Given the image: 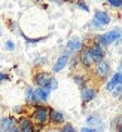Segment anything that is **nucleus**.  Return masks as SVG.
I'll list each match as a JSON object with an SVG mask.
<instances>
[{"instance_id": "obj_1", "label": "nucleus", "mask_w": 122, "mask_h": 132, "mask_svg": "<svg viewBox=\"0 0 122 132\" xmlns=\"http://www.w3.org/2000/svg\"><path fill=\"white\" fill-rule=\"evenodd\" d=\"M31 108H33V111H31L28 116L31 117V120H33V123H34L36 128L42 129V128H45L46 125L51 123V122H49L51 107L45 105L42 102H37V104H31Z\"/></svg>"}, {"instance_id": "obj_2", "label": "nucleus", "mask_w": 122, "mask_h": 132, "mask_svg": "<svg viewBox=\"0 0 122 132\" xmlns=\"http://www.w3.org/2000/svg\"><path fill=\"white\" fill-rule=\"evenodd\" d=\"M121 39H122V30L121 28H115V30H110L107 33H104V34L97 36L95 37V42L100 43L103 48H106V46H109L112 43L121 40Z\"/></svg>"}, {"instance_id": "obj_3", "label": "nucleus", "mask_w": 122, "mask_h": 132, "mask_svg": "<svg viewBox=\"0 0 122 132\" xmlns=\"http://www.w3.org/2000/svg\"><path fill=\"white\" fill-rule=\"evenodd\" d=\"M94 73H95V76L98 79H107L112 74V67H110V62L109 61H98L95 62V65H94Z\"/></svg>"}, {"instance_id": "obj_4", "label": "nucleus", "mask_w": 122, "mask_h": 132, "mask_svg": "<svg viewBox=\"0 0 122 132\" xmlns=\"http://www.w3.org/2000/svg\"><path fill=\"white\" fill-rule=\"evenodd\" d=\"M110 21H112V18H110V15L106 11H95L94 18L91 21V25L95 27V28H101L104 25L110 24Z\"/></svg>"}, {"instance_id": "obj_5", "label": "nucleus", "mask_w": 122, "mask_h": 132, "mask_svg": "<svg viewBox=\"0 0 122 132\" xmlns=\"http://www.w3.org/2000/svg\"><path fill=\"white\" fill-rule=\"evenodd\" d=\"M86 49L89 51V54H91L92 60H94V62H98V61H103L104 56H106V49L100 45V43H97L95 40L89 45V46H86Z\"/></svg>"}, {"instance_id": "obj_6", "label": "nucleus", "mask_w": 122, "mask_h": 132, "mask_svg": "<svg viewBox=\"0 0 122 132\" xmlns=\"http://www.w3.org/2000/svg\"><path fill=\"white\" fill-rule=\"evenodd\" d=\"M51 79H52V76H51L49 73L37 71V73H34V76H33V82H34V85H37V88H48Z\"/></svg>"}, {"instance_id": "obj_7", "label": "nucleus", "mask_w": 122, "mask_h": 132, "mask_svg": "<svg viewBox=\"0 0 122 132\" xmlns=\"http://www.w3.org/2000/svg\"><path fill=\"white\" fill-rule=\"evenodd\" d=\"M79 61H80V65L83 67L85 70H89V68H92V67L95 65V62H94V60H92L89 51L86 49V46L79 52Z\"/></svg>"}, {"instance_id": "obj_8", "label": "nucleus", "mask_w": 122, "mask_h": 132, "mask_svg": "<svg viewBox=\"0 0 122 132\" xmlns=\"http://www.w3.org/2000/svg\"><path fill=\"white\" fill-rule=\"evenodd\" d=\"M98 94V89L97 88H94V86H86L83 89H80V96H82V102H83V105L88 104V102H91Z\"/></svg>"}, {"instance_id": "obj_9", "label": "nucleus", "mask_w": 122, "mask_h": 132, "mask_svg": "<svg viewBox=\"0 0 122 132\" xmlns=\"http://www.w3.org/2000/svg\"><path fill=\"white\" fill-rule=\"evenodd\" d=\"M49 122H51V125L54 126H63L66 123V117H64V114L61 113L60 110H57V108H52L51 107V113H49Z\"/></svg>"}, {"instance_id": "obj_10", "label": "nucleus", "mask_w": 122, "mask_h": 132, "mask_svg": "<svg viewBox=\"0 0 122 132\" xmlns=\"http://www.w3.org/2000/svg\"><path fill=\"white\" fill-rule=\"evenodd\" d=\"M18 126V119L17 117H13V116H3L2 119H0V128L3 129V131H11L13 128H17Z\"/></svg>"}, {"instance_id": "obj_11", "label": "nucleus", "mask_w": 122, "mask_h": 132, "mask_svg": "<svg viewBox=\"0 0 122 132\" xmlns=\"http://www.w3.org/2000/svg\"><path fill=\"white\" fill-rule=\"evenodd\" d=\"M86 123L89 128H94L97 132L103 131V120L98 114H88L86 116Z\"/></svg>"}, {"instance_id": "obj_12", "label": "nucleus", "mask_w": 122, "mask_h": 132, "mask_svg": "<svg viewBox=\"0 0 122 132\" xmlns=\"http://www.w3.org/2000/svg\"><path fill=\"white\" fill-rule=\"evenodd\" d=\"M68 62H70V55H68V52H66V54L60 55V58L55 61L54 67H52V71L54 73H60L64 70V67L68 65Z\"/></svg>"}, {"instance_id": "obj_13", "label": "nucleus", "mask_w": 122, "mask_h": 132, "mask_svg": "<svg viewBox=\"0 0 122 132\" xmlns=\"http://www.w3.org/2000/svg\"><path fill=\"white\" fill-rule=\"evenodd\" d=\"M85 48V45H83V42L80 40V39H70L67 42V45H66V49H67L68 52H76V54H79L82 49Z\"/></svg>"}, {"instance_id": "obj_14", "label": "nucleus", "mask_w": 122, "mask_h": 132, "mask_svg": "<svg viewBox=\"0 0 122 132\" xmlns=\"http://www.w3.org/2000/svg\"><path fill=\"white\" fill-rule=\"evenodd\" d=\"M119 85H122V71L119 73H115L113 76H112V79H110L109 82L106 83V90H109V92H113V90L119 86Z\"/></svg>"}, {"instance_id": "obj_15", "label": "nucleus", "mask_w": 122, "mask_h": 132, "mask_svg": "<svg viewBox=\"0 0 122 132\" xmlns=\"http://www.w3.org/2000/svg\"><path fill=\"white\" fill-rule=\"evenodd\" d=\"M25 102L28 104V105H31V104H37V96H36V92H34V89L31 88V86H28L27 89H25Z\"/></svg>"}, {"instance_id": "obj_16", "label": "nucleus", "mask_w": 122, "mask_h": 132, "mask_svg": "<svg viewBox=\"0 0 122 132\" xmlns=\"http://www.w3.org/2000/svg\"><path fill=\"white\" fill-rule=\"evenodd\" d=\"M34 92H36L37 101L42 102V104H45V102L48 101L49 94H51V92H48V90L45 89V88H36V89H34Z\"/></svg>"}, {"instance_id": "obj_17", "label": "nucleus", "mask_w": 122, "mask_h": 132, "mask_svg": "<svg viewBox=\"0 0 122 132\" xmlns=\"http://www.w3.org/2000/svg\"><path fill=\"white\" fill-rule=\"evenodd\" d=\"M18 126L21 129H27V128L34 126V123H33V120H31L30 116H19L18 117Z\"/></svg>"}, {"instance_id": "obj_18", "label": "nucleus", "mask_w": 122, "mask_h": 132, "mask_svg": "<svg viewBox=\"0 0 122 132\" xmlns=\"http://www.w3.org/2000/svg\"><path fill=\"white\" fill-rule=\"evenodd\" d=\"M73 80H74V83L78 85L80 89H83V88L88 86V80H86V77L83 76V74H79V73L73 74Z\"/></svg>"}, {"instance_id": "obj_19", "label": "nucleus", "mask_w": 122, "mask_h": 132, "mask_svg": "<svg viewBox=\"0 0 122 132\" xmlns=\"http://www.w3.org/2000/svg\"><path fill=\"white\" fill-rule=\"evenodd\" d=\"M21 36L24 37V40H25L27 43H39V42H42V40H45V39H46V37H36V39H31V37L25 36L22 31H21Z\"/></svg>"}, {"instance_id": "obj_20", "label": "nucleus", "mask_w": 122, "mask_h": 132, "mask_svg": "<svg viewBox=\"0 0 122 132\" xmlns=\"http://www.w3.org/2000/svg\"><path fill=\"white\" fill-rule=\"evenodd\" d=\"M12 113L13 114H17V116H25V108L24 105H15V107L12 108Z\"/></svg>"}, {"instance_id": "obj_21", "label": "nucleus", "mask_w": 122, "mask_h": 132, "mask_svg": "<svg viewBox=\"0 0 122 132\" xmlns=\"http://www.w3.org/2000/svg\"><path fill=\"white\" fill-rule=\"evenodd\" d=\"M79 64H80V61H79V54H78V55H74L73 58L70 60V62H68V65H70V70H74V68L79 65Z\"/></svg>"}, {"instance_id": "obj_22", "label": "nucleus", "mask_w": 122, "mask_h": 132, "mask_svg": "<svg viewBox=\"0 0 122 132\" xmlns=\"http://www.w3.org/2000/svg\"><path fill=\"white\" fill-rule=\"evenodd\" d=\"M58 88V82H57V79L55 77H52L51 79V82H49V85H48V88H45V89L48 90V92H52V90H55Z\"/></svg>"}, {"instance_id": "obj_23", "label": "nucleus", "mask_w": 122, "mask_h": 132, "mask_svg": "<svg viewBox=\"0 0 122 132\" xmlns=\"http://www.w3.org/2000/svg\"><path fill=\"white\" fill-rule=\"evenodd\" d=\"M76 6L79 9H82V11H85V12H89V6L86 5L85 0H76Z\"/></svg>"}, {"instance_id": "obj_24", "label": "nucleus", "mask_w": 122, "mask_h": 132, "mask_svg": "<svg viewBox=\"0 0 122 132\" xmlns=\"http://www.w3.org/2000/svg\"><path fill=\"white\" fill-rule=\"evenodd\" d=\"M61 132H78L76 129H74V126L72 125V123H64V125L61 126Z\"/></svg>"}, {"instance_id": "obj_25", "label": "nucleus", "mask_w": 122, "mask_h": 132, "mask_svg": "<svg viewBox=\"0 0 122 132\" xmlns=\"http://www.w3.org/2000/svg\"><path fill=\"white\" fill-rule=\"evenodd\" d=\"M109 2V5L112 7H115V9H119L122 7V0H107Z\"/></svg>"}, {"instance_id": "obj_26", "label": "nucleus", "mask_w": 122, "mask_h": 132, "mask_svg": "<svg viewBox=\"0 0 122 132\" xmlns=\"http://www.w3.org/2000/svg\"><path fill=\"white\" fill-rule=\"evenodd\" d=\"M112 95L115 96V98H122V85H119V86L112 92Z\"/></svg>"}, {"instance_id": "obj_27", "label": "nucleus", "mask_w": 122, "mask_h": 132, "mask_svg": "<svg viewBox=\"0 0 122 132\" xmlns=\"http://www.w3.org/2000/svg\"><path fill=\"white\" fill-rule=\"evenodd\" d=\"M5 48H6L7 51H13V49H15V43H13L12 40H7V42L5 43Z\"/></svg>"}, {"instance_id": "obj_28", "label": "nucleus", "mask_w": 122, "mask_h": 132, "mask_svg": "<svg viewBox=\"0 0 122 132\" xmlns=\"http://www.w3.org/2000/svg\"><path fill=\"white\" fill-rule=\"evenodd\" d=\"M22 132H39V128H36V126H31V128L22 129Z\"/></svg>"}, {"instance_id": "obj_29", "label": "nucleus", "mask_w": 122, "mask_h": 132, "mask_svg": "<svg viewBox=\"0 0 122 132\" xmlns=\"http://www.w3.org/2000/svg\"><path fill=\"white\" fill-rule=\"evenodd\" d=\"M80 132H97L94 128H89V126H85V128H82L80 129Z\"/></svg>"}, {"instance_id": "obj_30", "label": "nucleus", "mask_w": 122, "mask_h": 132, "mask_svg": "<svg viewBox=\"0 0 122 132\" xmlns=\"http://www.w3.org/2000/svg\"><path fill=\"white\" fill-rule=\"evenodd\" d=\"M42 62L45 64V62H46V58H37L36 60V64H42Z\"/></svg>"}, {"instance_id": "obj_31", "label": "nucleus", "mask_w": 122, "mask_h": 132, "mask_svg": "<svg viewBox=\"0 0 122 132\" xmlns=\"http://www.w3.org/2000/svg\"><path fill=\"white\" fill-rule=\"evenodd\" d=\"M7 132H22V129L19 126H17V128H13V129H11V131H7Z\"/></svg>"}, {"instance_id": "obj_32", "label": "nucleus", "mask_w": 122, "mask_h": 132, "mask_svg": "<svg viewBox=\"0 0 122 132\" xmlns=\"http://www.w3.org/2000/svg\"><path fill=\"white\" fill-rule=\"evenodd\" d=\"M116 132H122V123L116 126Z\"/></svg>"}, {"instance_id": "obj_33", "label": "nucleus", "mask_w": 122, "mask_h": 132, "mask_svg": "<svg viewBox=\"0 0 122 132\" xmlns=\"http://www.w3.org/2000/svg\"><path fill=\"white\" fill-rule=\"evenodd\" d=\"M119 70L122 71V60H121V62H119Z\"/></svg>"}, {"instance_id": "obj_34", "label": "nucleus", "mask_w": 122, "mask_h": 132, "mask_svg": "<svg viewBox=\"0 0 122 132\" xmlns=\"http://www.w3.org/2000/svg\"><path fill=\"white\" fill-rule=\"evenodd\" d=\"M60 2H66V3H68V2H73V0H60Z\"/></svg>"}, {"instance_id": "obj_35", "label": "nucleus", "mask_w": 122, "mask_h": 132, "mask_svg": "<svg viewBox=\"0 0 122 132\" xmlns=\"http://www.w3.org/2000/svg\"><path fill=\"white\" fill-rule=\"evenodd\" d=\"M34 2H37V3H40V2H43V0H34Z\"/></svg>"}]
</instances>
